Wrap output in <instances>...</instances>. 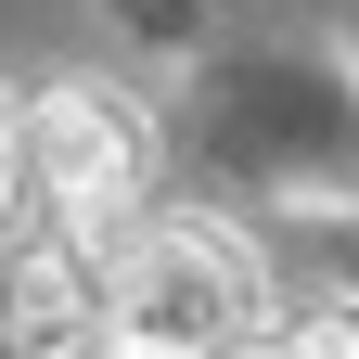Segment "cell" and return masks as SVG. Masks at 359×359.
Returning <instances> with one entry per match:
<instances>
[{"mask_svg": "<svg viewBox=\"0 0 359 359\" xmlns=\"http://www.w3.org/2000/svg\"><path fill=\"white\" fill-rule=\"evenodd\" d=\"M257 321H269V283L218 218H128L103 244V346L116 359H218Z\"/></svg>", "mask_w": 359, "mask_h": 359, "instance_id": "1", "label": "cell"}, {"mask_svg": "<svg viewBox=\"0 0 359 359\" xmlns=\"http://www.w3.org/2000/svg\"><path fill=\"white\" fill-rule=\"evenodd\" d=\"M142 180H154V128L103 77H65L26 103V193H52V218L77 244H116L142 218Z\"/></svg>", "mask_w": 359, "mask_h": 359, "instance_id": "2", "label": "cell"}, {"mask_svg": "<svg viewBox=\"0 0 359 359\" xmlns=\"http://www.w3.org/2000/svg\"><path fill=\"white\" fill-rule=\"evenodd\" d=\"M13 346H26V359H77V346H103V244L52 231V244L13 269Z\"/></svg>", "mask_w": 359, "mask_h": 359, "instance_id": "3", "label": "cell"}, {"mask_svg": "<svg viewBox=\"0 0 359 359\" xmlns=\"http://www.w3.org/2000/svg\"><path fill=\"white\" fill-rule=\"evenodd\" d=\"M218 359H359V308H295V321H257Z\"/></svg>", "mask_w": 359, "mask_h": 359, "instance_id": "4", "label": "cell"}, {"mask_svg": "<svg viewBox=\"0 0 359 359\" xmlns=\"http://www.w3.org/2000/svg\"><path fill=\"white\" fill-rule=\"evenodd\" d=\"M13 218H26V116L0 103V231H13Z\"/></svg>", "mask_w": 359, "mask_h": 359, "instance_id": "5", "label": "cell"}]
</instances>
